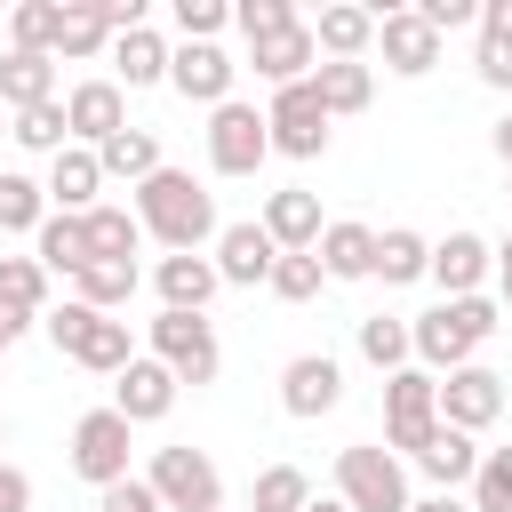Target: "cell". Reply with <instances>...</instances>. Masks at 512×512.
<instances>
[{"label": "cell", "instance_id": "1", "mask_svg": "<svg viewBox=\"0 0 512 512\" xmlns=\"http://www.w3.org/2000/svg\"><path fill=\"white\" fill-rule=\"evenodd\" d=\"M136 224H144V240H160L168 256H208V240L224 232L216 192H208L192 168H168V160L136 184Z\"/></svg>", "mask_w": 512, "mask_h": 512}, {"label": "cell", "instance_id": "2", "mask_svg": "<svg viewBox=\"0 0 512 512\" xmlns=\"http://www.w3.org/2000/svg\"><path fill=\"white\" fill-rule=\"evenodd\" d=\"M496 328H504V304H496V296H440L432 312L408 320V360H416L424 376H456V368L480 360V344H488Z\"/></svg>", "mask_w": 512, "mask_h": 512}, {"label": "cell", "instance_id": "3", "mask_svg": "<svg viewBox=\"0 0 512 512\" xmlns=\"http://www.w3.org/2000/svg\"><path fill=\"white\" fill-rule=\"evenodd\" d=\"M40 328H48V344L72 360V368H88V376H120L128 360H136V336H128V320L120 312H88V304H48L40 312Z\"/></svg>", "mask_w": 512, "mask_h": 512}, {"label": "cell", "instance_id": "4", "mask_svg": "<svg viewBox=\"0 0 512 512\" xmlns=\"http://www.w3.org/2000/svg\"><path fill=\"white\" fill-rule=\"evenodd\" d=\"M144 344H152V360L176 376V384H216V368H224V344H216V320L208 312H152L144 320Z\"/></svg>", "mask_w": 512, "mask_h": 512}, {"label": "cell", "instance_id": "5", "mask_svg": "<svg viewBox=\"0 0 512 512\" xmlns=\"http://www.w3.org/2000/svg\"><path fill=\"white\" fill-rule=\"evenodd\" d=\"M336 504L344 512H408V464L384 440L336 448Z\"/></svg>", "mask_w": 512, "mask_h": 512}, {"label": "cell", "instance_id": "6", "mask_svg": "<svg viewBox=\"0 0 512 512\" xmlns=\"http://www.w3.org/2000/svg\"><path fill=\"white\" fill-rule=\"evenodd\" d=\"M144 488L160 496V512H224V472H216V456L208 448H152V464H144Z\"/></svg>", "mask_w": 512, "mask_h": 512}, {"label": "cell", "instance_id": "7", "mask_svg": "<svg viewBox=\"0 0 512 512\" xmlns=\"http://www.w3.org/2000/svg\"><path fill=\"white\" fill-rule=\"evenodd\" d=\"M432 432H440V376H424L408 360V368L384 376V448L392 456H416Z\"/></svg>", "mask_w": 512, "mask_h": 512}, {"label": "cell", "instance_id": "8", "mask_svg": "<svg viewBox=\"0 0 512 512\" xmlns=\"http://www.w3.org/2000/svg\"><path fill=\"white\" fill-rule=\"evenodd\" d=\"M128 448H136V424H128V416L104 400V408H88V416L72 424V448H64V464H72V472H80V480L104 496L112 480H128Z\"/></svg>", "mask_w": 512, "mask_h": 512}, {"label": "cell", "instance_id": "9", "mask_svg": "<svg viewBox=\"0 0 512 512\" xmlns=\"http://www.w3.org/2000/svg\"><path fill=\"white\" fill-rule=\"evenodd\" d=\"M264 136H272L280 160H320L328 136H336V120L320 112L312 80H296V88H272V104H264Z\"/></svg>", "mask_w": 512, "mask_h": 512}, {"label": "cell", "instance_id": "10", "mask_svg": "<svg viewBox=\"0 0 512 512\" xmlns=\"http://www.w3.org/2000/svg\"><path fill=\"white\" fill-rule=\"evenodd\" d=\"M264 160H272L264 112H256V104H240V96H232V104H216V112H208V168H216V176H256Z\"/></svg>", "mask_w": 512, "mask_h": 512}, {"label": "cell", "instance_id": "11", "mask_svg": "<svg viewBox=\"0 0 512 512\" xmlns=\"http://www.w3.org/2000/svg\"><path fill=\"white\" fill-rule=\"evenodd\" d=\"M144 24V0H64V32H56V64H88L112 48V32Z\"/></svg>", "mask_w": 512, "mask_h": 512}, {"label": "cell", "instance_id": "12", "mask_svg": "<svg viewBox=\"0 0 512 512\" xmlns=\"http://www.w3.org/2000/svg\"><path fill=\"white\" fill-rule=\"evenodd\" d=\"M232 80H240V64L216 48V40H176L168 48V88L184 96V104H232Z\"/></svg>", "mask_w": 512, "mask_h": 512}, {"label": "cell", "instance_id": "13", "mask_svg": "<svg viewBox=\"0 0 512 512\" xmlns=\"http://www.w3.org/2000/svg\"><path fill=\"white\" fill-rule=\"evenodd\" d=\"M280 408H288L296 424L336 416V408H344V368H336V352H296V360L280 368Z\"/></svg>", "mask_w": 512, "mask_h": 512}, {"label": "cell", "instance_id": "14", "mask_svg": "<svg viewBox=\"0 0 512 512\" xmlns=\"http://www.w3.org/2000/svg\"><path fill=\"white\" fill-rule=\"evenodd\" d=\"M504 416V376L488 368V360H472V368H456V376H440V424H456V432H488Z\"/></svg>", "mask_w": 512, "mask_h": 512}, {"label": "cell", "instance_id": "15", "mask_svg": "<svg viewBox=\"0 0 512 512\" xmlns=\"http://www.w3.org/2000/svg\"><path fill=\"white\" fill-rule=\"evenodd\" d=\"M272 256H280V248H272V232H264L256 216H240V224H224V232L208 240V264H216L224 288H264V280H272Z\"/></svg>", "mask_w": 512, "mask_h": 512}, {"label": "cell", "instance_id": "16", "mask_svg": "<svg viewBox=\"0 0 512 512\" xmlns=\"http://www.w3.org/2000/svg\"><path fill=\"white\" fill-rule=\"evenodd\" d=\"M376 48H384V72H400V80H424L440 64V32L416 8H376Z\"/></svg>", "mask_w": 512, "mask_h": 512}, {"label": "cell", "instance_id": "17", "mask_svg": "<svg viewBox=\"0 0 512 512\" xmlns=\"http://www.w3.org/2000/svg\"><path fill=\"white\" fill-rule=\"evenodd\" d=\"M424 280H440V296H488V280H496V248H488L480 232H448V240H432Z\"/></svg>", "mask_w": 512, "mask_h": 512}, {"label": "cell", "instance_id": "18", "mask_svg": "<svg viewBox=\"0 0 512 512\" xmlns=\"http://www.w3.org/2000/svg\"><path fill=\"white\" fill-rule=\"evenodd\" d=\"M264 232H272V248L280 256H304V248H320V232H328V216H320V192H304V184H280V192H264V216H256Z\"/></svg>", "mask_w": 512, "mask_h": 512}, {"label": "cell", "instance_id": "19", "mask_svg": "<svg viewBox=\"0 0 512 512\" xmlns=\"http://www.w3.org/2000/svg\"><path fill=\"white\" fill-rule=\"evenodd\" d=\"M176 392H184V384H176V376H168L152 352H136V360L112 376V408H120L128 424H160V416L176 408Z\"/></svg>", "mask_w": 512, "mask_h": 512}, {"label": "cell", "instance_id": "20", "mask_svg": "<svg viewBox=\"0 0 512 512\" xmlns=\"http://www.w3.org/2000/svg\"><path fill=\"white\" fill-rule=\"evenodd\" d=\"M312 48H320V64H368V48H376V8H360V0L320 8Z\"/></svg>", "mask_w": 512, "mask_h": 512}, {"label": "cell", "instance_id": "21", "mask_svg": "<svg viewBox=\"0 0 512 512\" xmlns=\"http://www.w3.org/2000/svg\"><path fill=\"white\" fill-rule=\"evenodd\" d=\"M248 64H256V80H264V88H296V80H312V64H320L312 24H288V32L248 40Z\"/></svg>", "mask_w": 512, "mask_h": 512}, {"label": "cell", "instance_id": "22", "mask_svg": "<svg viewBox=\"0 0 512 512\" xmlns=\"http://www.w3.org/2000/svg\"><path fill=\"white\" fill-rule=\"evenodd\" d=\"M104 56H112V72H104V80H112L120 96H128V88H160V80H168V40H160L152 24L112 32V48H104Z\"/></svg>", "mask_w": 512, "mask_h": 512}, {"label": "cell", "instance_id": "23", "mask_svg": "<svg viewBox=\"0 0 512 512\" xmlns=\"http://www.w3.org/2000/svg\"><path fill=\"white\" fill-rule=\"evenodd\" d=\"M64 128H72V144H104V136H120L128 128V96L112 88V80H80L72 96H64Z\"/></svg>", "mask_w": 512, "mask_h": 512}, {"label": "cell", "instance_id": "24", "mask_svg": "<svg viewBox=\"0 0 512 512\" xmlns=\"http://www.w3.org/2000/svg\"><path fill=\"white\" fill-rule=\"evenodd\" d=\"M40 192H48V208H56V216H88V208H96V192H104L96 152H88V144H64V152L48 160V184H40Z\"/></svg>", "mask_w": 512, "mask_h": 512}, {"label": "cell", "instance_id": "25", "mask_svg": "<svg viewBox=\"0 0 512 512\" xmlns=\"http://www.w3.org/2000/svg\"><path fill=\"white\" fill-rule=\"evenodd\" d=\"M416 472L432 480V496H456V488H472V472H480V440L456 432V424H440V432L416 448Z\"/></svg>", "mask_w": 512, "mask_h": 512}, {"label": "cell", "instance_id": "26", "mask_svg": "<svg viewBox=\"0 0 512 512\" xmlns=\"http://www.w3.org/2000/svg\"><path fill=\"white\" fill-rule=\"evenodd\" d=\"M152 288H160V312H208V296L224 288L208 256H160L152 264Z\"/></svg>", "mask_w": 512, "mask_h": 512}, {"label": "cell", "instance_id": "27", "mask_svg": "<svg viewBox=\"0 0 512 512\" xmlns=\"http://www.w3.org/2000/svg\"><path fill=\"white\" fill-rule=\"evenodd\" d=\"M80 232H88V264H136V248H144L136 208H112V200H96L80 216Z\"/></svg>", "mask_w": 512, "mask_h": 512}, {"label": "cell", "instance_id": "28", "mask_svg": "<svg viewBox=\"0 0 512 512\" xmlns=\"http://www.w3.org/2000/svg\"><path fill=\"white\" fill-rule=\"evenodd\" d=\"M320 272L328 280H368V264H376V224H360V216H336L328 232H320Z\"/></svg>", "mask_w": 512, "mask_h": 512}, {"label": "cell", "instance_id": "29", "mask_svg": "<svg viewBox=\"0 0 512 512\" xmlns=\"http://www.w3.org/2000/svg\"><path fill=\"white\" fill-rule=\"evenodd\" d=\"M0 104H8V112H32V104H56V56H32V48H8V56H0Z\"/></svg>", "mask_w": 512, "mask_h": 512}, {"label": "cell", "instance_id": "30", "mask_svg": "<svg viewBox=\"0 0 512 512\" xmlns=\"http://www.w3.org/2000/svg\"><path fill=\"white\" fill-rule=\"evenodd\" d=\"M96 168H104V184H128V192H136V184L160 168V136L128 120L120 136H104V144H96Z\"/></svg>", "mask_w": 512, "mask_h": 512}, {"label": "cell", "instance_id": "31", "mask_svg": "<svg viewBox=\"0 0 512 512\" xmlns=\"http://www.w3.org/2000/svg\"><path fill=\"white\" fill-rule=\"evenodd\" d=\"M312 96H320L328 120H352L376 96V64H312Z\"/></svg>", "mask_w": 512, "mask_h": 512}, {"label": "cell", "instance_id": "32", "mask_svg": "<svg viewBox=\"0 0 512 512\" xmlns=\"http://www.w3.org/2000/svg\"><path fill=\"white\" fill-rule=\"evenodd\" d=\"M424 264H432V240L408 232V224H384V232H376V264H368V280L408 288V280H424Z\"/></svg>", "mask_w": 512, "mask_h": 512}, {"label": "cell", "instance_id": "33", "mask_svg": "<svg viewBox=\"0 0 512 512\" xmlns=\"http://www.w3.org/2000/svg\"><path fill=\"white\" fill-rule=\"evenodd\" d=\"M32 256H40V272H48V280L88 272V232H80V216H56V208H48V224L32 232Z\"/></svg>", "mask_w": 512, "mask_h": 512}, {"label": "cell", "instance_id": "34", "mask_svg": "<svg viewBox=\"0 0 512 512\" xmlns=\"http://www.w3.org/2000/svg\"><path fill=\"white\" fill-rule=\"evenodd\" d=\"M136 288H144L136 264H88V272H72V304H88V312H128Z\"/></svg>", "mask_w": 512, "mask_h": 512}, {"label": "cell", "instance_id": "35", "mask_svg": "<svg viewBox=\"0 0 512 512\" xmlns=\"http://www.w3.org/2000/svg\"><path fill=\"white\" fill-rule=\"evenodd\" d=\"M56 32H64V0H16L8 8V48L56 56Z\"/></svg>", "mask_w": 512, "mask_h": 512}, {"label": "cell", "instance_id": "36", "mask_svg": "<svg viewBox=\"0 0 512 512\" xmlns=\"http://www.w3.org/2000/svg\"><path fill=\"white\" fill-rule=\"evenodd\" d=\"M352 344H360V360L384 368V376L408 368V320H400V312H368V320L352 328Z\"/></svg>", "mask_w": 512, "mask_h": 512}, {"label": "cell", "instance_id": "37", "mask_svg": "<svg viewBox=\"0 0 512 512\" xmlns=\"http://www.w3.org/2000/svg\"><path fill=\"white\" fill-rule=\"evenodd\" d=\"M304 504H312L304 464H264V472L248 480V512H304Z\"/></svg>", "mask_w": 512, "mask_h": 512}, {"label": "cell", "instance_id": "38", "mask_svg": "<svg viewBox=\"0 0 512 512\" xmlns=\"http://www.w3.org/2000/svg\"><path fill=\"white\" fill-rule=\"evenodd\" d=\"M0 312H24V320L48 312V272H40V256H0Z\"/></svg>", "mask_w": 512, "mask_h": 512}, {"label": "cell", "instance_id": "39", "mask_svg": "<svg viewBox=\"0 0 512 512\" xmlns=\"http://www.w3.org/2000/svg\"><path fill=\"white\" fill-rule=\"evenodd\" d=\"M48 224V192L16 168H0V232H40Z\"/></svg>", "mask_w": 512, "mask_h": 512}, {"label": "cell", "instance_id": "40", "mask_svg": "<svg viewBox=\"0 0 512 512\" xmlns=\"http://www.w3.org/2000/svg\"><path fill=\"white\" fill-rule=\"evenodd\" d=\"M472 512H512V448H480V472L464 488Z\"/></svg>", "mask_w": 512, "mask_h": 512}, {"label": "cell", "instance_id": "41", "mask_svg": "<svg viewBox=\"0 0 512 512\" xmlns=\"http://www.w3.org/2000/svg\"><path fill=\"white\" fill-rule=\"evenodd\" d=\"M8 136H16L24 152H48V160H56V152L72 144V128H64V96H56V104H32V112H16V128H8Z\"/></svg>", "mask_w": 512, "mask_h": 512}, {"label": "cell", "instance_id": "42", "mask_svg": "<svg viewBox=\"0 0 512 512\" xmlns=\"http://www.w3.org/2000/svg\"><path fill=\"white\" fill-rule=\"evenodd\" d=\"M280 304H312L320 288H328V272H320V256L304 248V256H272V280H264Z\"/></svg>", "mask_w": 512, "mask_h": 512}, {"label": "cell", "instance_id": "43", "mask_svg": "<svg viewBox=\"0 0 512 512\" xmlns=\"http://www.w3.org/2000/svg\"><path fill=\"white\" fill-rule=\"evenodd\" d=\"M168 16H176V32H184V40H216V32L232 24V8H224V0H176Z\"/></svg>", "mask_w": 512, "mask_h": 512}, {"label": "cell", "instance_id": "44", "mask_svg": "<svg viewBox=\"0 0 512 512\" xmlns=\"http://www.w3.org/2000/svg\"><path fill=\"white\" fill-rule=\"evenodd\" d=\"M232 24H240L248 40H264V32H288V24H304V16H296L288 0H240V8H232Z\"/></svg>", "mask_w": 512, "mask_h": 512}, {"label": "cell", "instance_id": "45", "mask_svg": "<svg viewBox=\"0 0 512 512\" xmlns=\"http://www.w3.org/2000/svg\"><path fill=\"white\" fill-rule=\"evenodd\" d=\"M416 16L448 40V32H464V24H480V0H416Z\"/></svg>", "mask_w": 512, "mask_h": 512}, {"label": "cell", "instance_id": "46", "mask_svg": "<svg viewBox=\"0 0 512 512\" xmlns=\"http://www.w3.org/2000/svg\"><path fill=\"white\" fill-rule=\"evenodd\" d=\"M96 512H160V496L144 488V472H128V480H112V488L96 496Z\"/></svg>", "mask_w": 512, "mask_h": 512}, {"label": "cell", "instance_id": "47", "mask_svg": "<svg viewBox=\"0 0 512 512\" xmlns=\"http://www.w3.org/2000/svg\"><path fill=\"white\" fill-rule=\"evenodd\" d=\"M472 72H480L488 88H512V40H480V56H472Z\"/></svg>", "mask_w": 512, "mask_h": 512}, {"label": "cell", "instance_id": "48", "mask_svg": "<svg viewBox=\"0 0 512 512\" xmlns=\"http://www.w3.org/2000/svg\"><path fill=\"white\" fill-rule=\"evenodd\" d=\"M480 40H512V0H480Z\"/></svg>", "mask_w": 512, "mask_h": 512}, {"label": "cell", "instance_id": "49", "mask_svg": "<svg viewBox=\"0 0 512 512\" xmlns=\"http://www.w3.org/2000/svg\"><path fill=\"white\" fill-rule=\"evenodd\" d=\"M0 512H32V480L16 464H0Z\"/></svg>", "mask_w": 512, "mask_h": 512}, {"label": "cell", "instance_id": "50", "mask_svg": "<svg viewBox=\"0 0 512 512\" xmlns=\"http://www.w3.org/2000/svg\"><path fill=\"white\" fill-rule=\"evenodd\" d=\"M496 304L512 312V232H504V248H496Z\"/></svg>", "mask_w": 512, "mask_h": 512}, {"label": "cell", "instance_id": "51", "mask_svg": "<svg viewBox=\"0 0 512 512\" xmlns=\"http://www.w3.org/2000/svg\"><path fill=\"white\" fill-rule=\"evenodd\" d=\"M488 152H496V160H504V168H512V112H504V120H496V128H488Z\"/></svg>", "mask_w": 512, "mask_h": 512}, {"label": "cell", "instance_id": "52", "mask_svg": "<svg viewBox=\"0 0 512 512\" xmlns=\"http://www.w3.org/2000/svg\"><path fill=\"white\" fill-rule=\"evenodd\" d=\"M408 512H472L464 496H408Z\"/></svg>", "mask_w": 512, "mask_h": 512}, {"label": "cell", "instance_id": "53", "mask_svg": "<svg viewBox=\"0 0 512 512\" xmlns=\"http://www.w3.org/2000/svg\"><path fill=\"white\" fill-rule=\"evenodd\" d=\"M304 512H344V504H336V496H312V504H304Z\"/></svg>", "mask_w": 512, "mask_h": 512}, {"label": "cell", "instance_id": "54", "mask_svg": "<svg viewBox=\"0 0 512 512\" xmlns=\"http://www.w3.org/2000/svg\"><path fill=\"white\" fill-rule=\"evenodd\" d=\"M0 360H8V336H0Z\"/></svg>", "mask_w": 512, "mask_h": 512}, {"label": "cell", "instance_id": "55", "mask_svg": "<svg viewBox=\"0 0 512 512\" xmlns=\"http://www.w3.org/2000/svg\"><path fill=\"white\" fill-rule=\"evenodd\" d=\"M0 440H8V416H0Z\"/></svg>", "mask_w": 512, "mask_h": 512}, {"label": "cell", "instance_id": "56", "mask_svg": "<svg viewBox=\"0 0 512 512\" xmlns=\"http://www.w3.org/2000/svg\"><path fill=\"white\" fill-rule=\"evenodd\" d=\"M504 176H512V168H504Z\"/></svg>", "mask_w": 512, "mask_h": 512}]
</instances>
